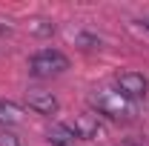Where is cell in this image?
I'll return each instance as SVG.
<instances>
[{"label": "cell", "instance_id": "1", "mask_svg": "<svg viewBox=\"0 0 149 146\" xmlns=\"http://www.w3.org/2000/svg\"><path fill=\"white\" fill-rule=\"evenodd\" d=\"M92 106L100 115H106L112 120H129L135 115V103L129 97H123L118 89H100L92 95Z\"/></svg>", "mask_w": 149, "mask_h": 146}, {"label": "cell", "instance_id": "2", "mask_svg": "<svg viewBox=\"0 0 149 146\" xmlns=\"http://www.w3.org/2000/svg\"><path fill=\"white\" fill-rule=\"evenodd\" d=\"M66 69H69V57L63 55V52H57V49H43V52L32 55V60H29V72L35 74V77L63 74Z\"/></svg>", "mask_w": 149, "mask_h": 146}, {"label": "cell", "instance_id": "3", "mask_svg": "<svg viewBox=\"0 0 149 146\" xmlns=\"http://www.w3.org/2000/svg\"><path fill=\"white\" fill-rule=\"evenodd\" d=\"M146 77L138 72H123L118 77V92L123 95V97H129V100H141V97H146Z\"/></svg>", "mask_w": 149, "mask_h": 146}, {"label": "cell", "instance_id": "4", "mask_svg": "<svg viewBox=\"0 0 149 146\" xmlns=\"http://www.w3.org/2000/svg\"><path fill=\"white\" fill-rule=\"evenodd\" d=\"M72 129H74V135H77V138H83V140H95V138H100V135H103V129H100V123H97V117H95V115H77Z\"/></svg>", "mask_w": 149, "mask_h": 146}, {"label": "cell", "instance_id": "5", "mask_svg": "<svg viewBox=\"0 0 149 146\" xmlns=\"http://www.w3.org/2000/svg\"><path fill=\"white\" fill-rule=\"evenodd\" d=\"M26 103H29V109H35L37 115H55L57 112V97L52 92H32V95L26 97Z\"/></svg>", "mask_w": 149, "mask_h": 146}, {"label": "cell", "instance_id": "6", "mask_svg": "<svg viewBox=\"0 0 149 146\" xmlns=\"http://www.w3.org/2000/svg\"><path fill=\"white\" fill-rule=\"evenodd\" d=\"M46 138H49L52 146H72L77 140V135H74V129L69 123H52V129L46 132Z\"/></svg>", "mask_w": 149, "mask_h": 146}, {"label": "cell", "instance_id": "7", "mask_svg": "<svg viewBox=\"0 0 149 146\" xmlns=\"http://www.w3.org/2000/svg\"><path fill=\"white\" fill-rule=\"evenodd\" d=\"M20 120H23V109H20L17 103H12V100H0V126H17Z\"/></svg>", "mask_w": 149, "mask_h": 146}, {"label": "cell", "instance_id": "8", "mask_svg": "<svg viewBox=\"0 0 149 146\" xmlns=\"http://www.w3.org/2000/svg\"><path fill=\"white\" fill-rule=\"evenodd\" d=\"M0 146H20V140H17V135H15V132L0 129Z\"/></svg>", "mask_w": 149, "mask_h": 146}, {"label": "cell", "instance_id": "9", "mask_svg": "<svg viewBox=\"0 0 149 146\" xmlns=\"http://www.w3.org/2000/svg\"><path fill=\"white\" fill-rule=\"evenodd\" d=\"M146 29H149V17H146Z\"/></svg>", "mask_w": 149, "mask_h": 146}]
</instances>
